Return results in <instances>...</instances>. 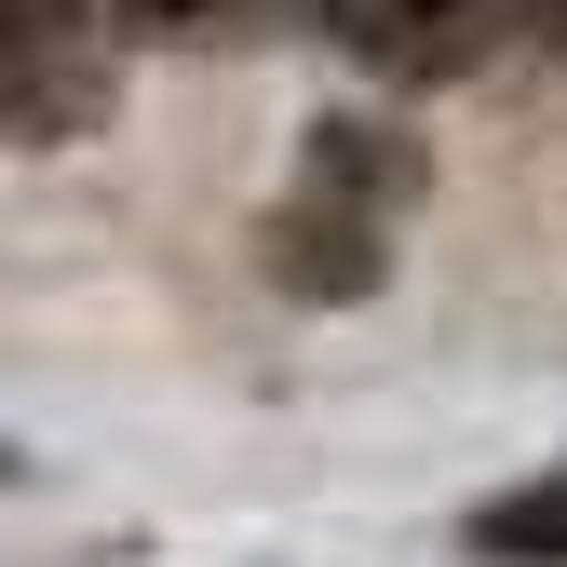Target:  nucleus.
I'll use <instances>...</instances> for the list:
<instances>
[{
	"label": "nucleus",
	"instance_id": "2",
	"mask_svg": "<svg viewBox=\"0 0 567 567\" xmlns=\"http://www.w3.org/2000/svg\"><path fill=\"white\" fill-rule=\"evenodd\" d=\"M270 14H298V0H135V28H163V41H230V28H270Z\"/></svg>",
	"mask_w": 567,
	"mask_h": 567
},
{
	"label": "nucleus",
	"instance_id": "3",
	"mask_svg": "<svg viewBox=\"0 0 567 567\" xmlns=\"http://www.w3.org/2000/svg\"><path fill=\"white\" fill-rule=\"evenodd\" d=\"M473 540H486V554H567V486H540V501H501Z\"/></svg>",
	"mask_w": 567,
	"mask_h": 567
},
{
	"label": "nucleus",
	"instance_id": "4",
	"mask_svg": "<svg viewBox=\"0 0 567 567\" xmlns=\"http://www.w3.org/2000/svg\"><path fill=\"white\" fill-rule=\"evenodd\" d=\"M68 28V0H0V54H28V41H54Z\"/></svg>",
	"mask_w": 567,
	"mask_h": 567
},
{
	"label": "nucleus",
	"instance_id": "5",
	"mask_svg": "<svg viewBox=\"0 0 567 567\" xmlns=\"http://www.w3.org/2000/svg\"><path fill=\"white\" fill-rule=\"evenodd\" d=\"M540 28H554V41H567V0H540Z\"/></svg>",
	"mask_w": 567,
	"mask_h": 567
},
{
	"label": "nucleus",
	"instance_id": "1",
	"mask_svg": "<svg viewBox=\"0 0 567 567\" xmlns=\"http://www.w3.org/2000/svg\"><path fill=\"white\" fill-rule=\"evenodd\" d=\"M338 14H351V41L392 54V68H460L501 0H338Z\"/></svg>",
	"mask_w": 567,
	"mask_h": 567
}]
</instances>
